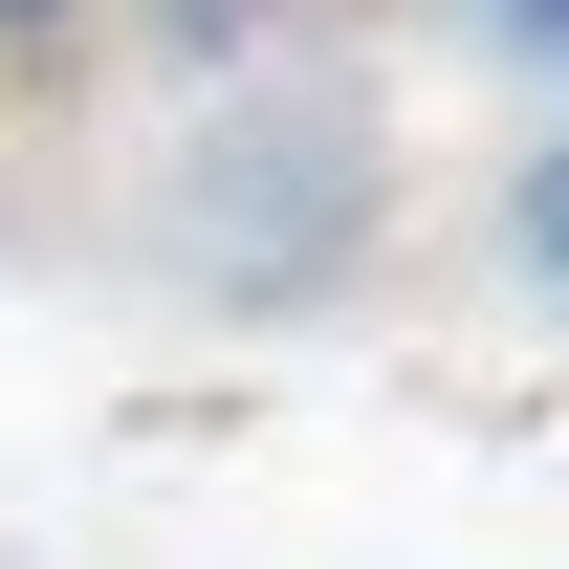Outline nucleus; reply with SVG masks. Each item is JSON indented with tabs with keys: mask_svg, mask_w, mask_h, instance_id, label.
<instances>
[{
	"mask_svg": "<svg viewBox=\"0 0 569 569\" xmlns=\"http://www.w3.org/2000/svg\"><path fill=\"white\" fill-rule=\"evenodd\" d=\"M395 241V132H372V88H219L198 153H176V284L284 329V307H329V284Z\"/></svg>",
	"mask_w": 569,
	"mask_h": 569,
	"instance_id": "1",
	"label": "nucleus"
},
{
	"mask_svg": "<svg viewBox=\"0 0 569 569\" xmlns=\"http://www.w3.org/2000/svg\"><path fill=\"white\" fill-rule=\"evenodd\" d=\"M503 263H526V284L569 307V110L526 132V176H503Z\"/></svg>",
	"mask_w": 569,
	"mask_h": 569,
	"instance_id": "2",
	"label": "nucleus"
},
{
	"mask_svg": "<svg viewBox=\"0 0 569 569\" xmlns=\"http://www.w3.org/2000/svg\"><path fill=\"white\" fill-rule=\"evenodd\" d=\"M284 22H307V0H153V44H176V67H241V44H284Z\"/></svg>",
	"mask_w": 569,
	"mask_h": 569,
	"instance_id": "3",
	"label": "nucleus"
},
{
	"mask_svg": "<svg viewBox=\"0 0 569 569\" xmlns=\"http://www.w3.org/2000/svg\"><path fill=\"white\" fill-rule=\"evenodd\" d=\"M482 44H526V67H569V0H482Z\"/></svg>",
	"mask_w": 569,
	"mask_h": 569,
	"instance_id": "4",
	"label": "nucleus"
},
{
	"mask_svg": "<svg viewBox=\"0 0 569 569\" xmlns=\"http://www.w3.org/2000/svg\"><path fill=\"white\" fill-rule=\"evenodd\" d=\"M67 22H88V0H0V44H67Z\"/></svg>",
	"mask_w": 569,
	"mask_h": 569,
	"instance_id": "5",
	"label": "nucleus"
}]
</instances>
